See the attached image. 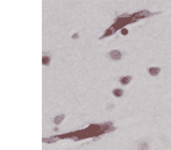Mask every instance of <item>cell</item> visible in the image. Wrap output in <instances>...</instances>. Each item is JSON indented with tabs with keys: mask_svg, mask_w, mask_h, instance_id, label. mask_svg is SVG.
Returning <instances> with one entry per match:
<instances>
[{
	"mask_svg": "<svg viewBox=\"0 0 171 150\" xmlns=\"http://www.w3.org/2000/svg\"><path fill=\"white\" fill-rule=\"evenodd\" d=\"M138 150H149V144L147 141L141 142L138 146Z\"/></svg>",
	"mask_w": 171,
	"mask_h": 150,
	"instance_id": "4",
	"label": "cell"
},
{
	"mask_svg": "<svg viewBox=\"0 0 171 150\" xmlns=\"http://www.w3.org/2000/svg\"><path fill=\"white\" fill-rule=\"evenodd\" d=\"M132 79V77L131 76H123V77H119V82L122 85L126 86L131 82Z\"/></svg>",
	"mask_w": 171,
	"mask_h": 150,
	"instance_id": "2",
	"label": "cell"
},
{
	"mask_svg": "<svg viewBox=\"0 0 171 150\" xmlns=\"http://www.w3.org/2000/svg\"><path fill=\"white\" fill-rule=\"evenodd\" d=\"M72 38L73 39H78V33H76L75 34H73L72 36Z\"/></svg>",
	"mask_w": 171,
	"mask_h": 150,
	"instance_id": "8",
	"label": "cell"
},
{
	"mask_svg": "<svg viewBox=\"0 0 171 150\" xmlns=\"http://www.w3.org/2000/svg\"><path fill=\"white\" fill-rule=\"evenodd\" d=\"M46 54H47V52H44L43 58H42L43 65L45 66H48L50 65V60H51V55H46Z\"/></svg>",
	"mask_w": 171,
	"mask_h": 150,
	"instance_id": "3",
	"label": "cell"
},
{
	"mask_svg": "<svg viewBox=\"0 0 171 150\" xmlns=\"http://www.w3.org/2000/svg\"><path fill=\"white\" fill-rule=\"evenodd\" d=\"M112 93L113 95L116 98H120L122 96V95L124 93L123 90H121V89H114L112 91Z\"/></svg>",
	"mask_w": 171,
	"mask_h": 150,
	"instance_id": "6",
	"label": "cell"
},
{
	"mask_svg": "<svg viewBox=\"0 0 171 150\" xmlns=\"http://www.w3.org/2000/svg\"><path fill=\"white\" fill-rule=\"evenodd\" d=\"M64 117H65V115H64V114L57 115L56 117L53 119V121H54V123H55L56 124H59L62 122V121L64 119Z\"/></svg>",
	"mask_w": 171,
	"mask_h": 150,
	"instance_id": "7",
	"label": "cell"
},
{
	"mask_svg": "<svg viewBox=\"0 0 171 150\" xmlns=\"http://www.w3.org/2000/svg\"><path fill=\"white\" fill-rule=\"evenodd\" d=\"M148 73L151 75V76H157V75L160 73V68H157V67H152V68H148Z\"/></svg>",
	"mask_w": 171,
	"mask_h": 150,
	"instance_id": "5",
	"label": "cell"
},
{
	"mask_svg": "<svg viewBox=\"0 0 171 150\" xmlns=\"http://www.w3.org/2000/svg\"><path fill=\"white\" fill-rule=\"evenodd\" d=\"M107 56L113 60H120L122 57V53L119 50H112L107 53Z\"/></svg>",
	"mask_w": 171,
	"mask_h": 150,
	"instance_id": "1",
	"label": "cell"
},
{
	"mask_svg": "<svg viewBox=\"0 0 171 150\" xmlns=\"http://www.w3.org/2000/svg\"><path fill=\"white\" fill-rule=\"evenodd\" d=\"M127 33H128V32H127V30H126V29H124V30H122V34H127Z\"/></svg>",
	"mask_w": 171,
	"mask_h": 150,
	"instance_id": "9",
	"label": "cell"
}]
</instances>
